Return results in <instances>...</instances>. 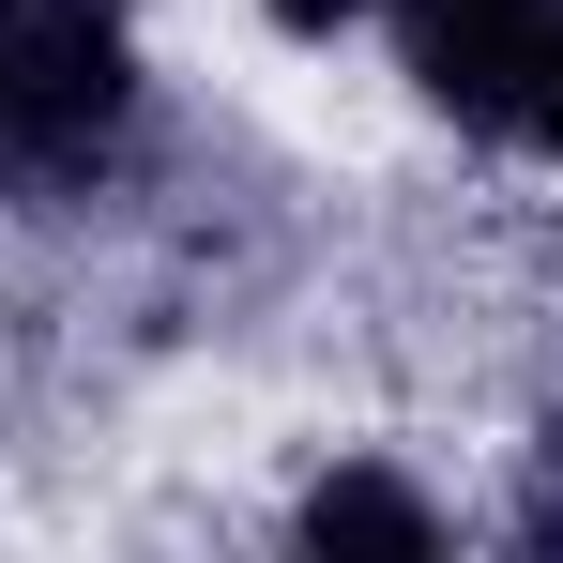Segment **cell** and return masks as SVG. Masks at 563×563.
Here are the masks:
<instances>
[{
  "label": "cell",
  "instance_id": "cell-1",
  "mask_svg": "<svg viewBox=\"0 0 563 563\" xmlns=\"http://www.w3.org/2000/svg\"><path fill=\"white\" fill-rule=\"evenodd\" d=\"M137 92V0H0V168L62 198Z\"/></svg>",
  "mask_w": 563,
  "mask_h": 563
},
{
  "label": "cell",
  "instance_id": "cell-2",
  "mask_svg": "<svg viewBox=\"0 0 563 563\" xmlns=\"http://www.w3.org/2000/svg\"><path fill=\"white\" fill-rule=\"evenodd\" d=\"M563 0H396V46H411V92L472 122V137H518L533 122V62H549Z\"/></svg>",
  "mask_w": 563,
  "mask_h": 563
},
{
  "label": "cell",
  "instance_id": "cell-3",
  "mask_svg": "<svg viewBox=\"0 0 563 563\" xmlns=\"http://www.w3.org/2000/svg\"><path fill=\"white\" fill-rule=\"evenodd\" d=\"M305 549H442V503L396 472H320L305 487Z\"/></svg>",
  "mask_w": 563,
  "mask_h": 563
},
{
  "label": "cell",
  "instance_id": "cell-4",
  "mask_svg": "<svg viewBox=\"0 0 563 563\" xmlns=\"http://www.w3.org/2000/svg\"><path fill=\"white\" fill-rule=\"evenodd\" d=\"M518 533L563 549V411H549V442H533V503H518Z\"/></svg>",
  "mask_w": 563,
  "mask_h": 563
},
{
  "label": "cell",
  "instance_id": "cell-5",
  "mask_svg": "<svg viewBox=\"0 0 563 563\" xmlns=\"http://www.w3.org/2000/svg\"><path fill=\"white\" fill-rule=\"evenodd\" d=\"M518 137H549V153H563V15H549V62H533V122H518Z\"/></svg>",
  "mask_w": 563,
  "mask_h": 563
},
{
  "label": "cell",
  "instance_id": "cell-6",
  "mask_svg": "<svg viewBox=\"0 0 563 563\" xmlns=\"http://www.w3.org/2000/svg\"><path fill=\"white\" fill-rule=\"evenodd\" d=\"M366 0H275V31H351Z\"/></svg>",
  "mask_w": 563,
  "mask_h": 563
}]
</instances>
